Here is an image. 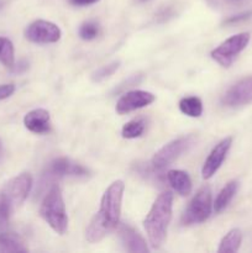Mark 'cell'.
<instances>
[{
	"instance_id": "obj_1",
	"label": "cell",
	"mask_w": 252,
	"mask_h": 253,
	"mask_svg": "<svg viewBox=\"0 0 252 253\" xmlns=\"http://www.w3.org/2000/svg\"><path fill=\"white\" fill-rule=\"evenodd\" d=\"M124 190L125 184L123 180H115L109 185L101 197L99 211L94 215L85 230L86 241L96 244L119 226Z\"/></svg>"
},
{
	"instance_id": "obj_2",
	"label": "cell",
	"mask_w": 252,
	"mask_h": 253,
	"mask_svg": "<svg viewBox=\"0 0 252 253\" xmlns=\"http://www.w3.org/2000/svg\"><path fill=\"white\" fill-rule=\"evenodd\" d=\"M172 209L173 194L170 192H165L158 195L147 216L143 220V227L153 249H160L165 242L168 226L172 219Z\"/></svg>"
},
{
	"instance_id": "obj_3",
	"label": "cell",
	"mask_w": 252,
	"mask_h": 253,
	"mask_svg": "<svg viewBox=\"0 0 252 253\" xmlns=\"http://www.w3.org/2000/svg\"><path fill=\"white\" fill-rule=\"evenodd\" d=\"M40 214L54 232L58 235L66 234L68 229V215H67L62 192L57 184L52 185L44 195Z\"/></svg>"
},
{
	"instance_id": "obj_4",
	"label": "cell",
	"mask_w": 252,
	"mask_h": 253,
	"mask_svg": "<svg viewBox=\"0 0 252 253\" xmlns=\"http://www.w3.org/2000/svg\"><path fill=\"white\" fill-rule=\"evenodd\" d=\"M195 142H197V137L194 135L182 136V137H178L168 142L153 155L152 160H151L153 170L161 172L167 168L175 160H178L183 153L190 150L195 145Z\"/></svg>"
},
{
	"instance_id": "obj_5",
	"label": "cell",
	"mask_w": 252,
	"mask_h": 253,
	"mask_svg": "<svg viewBox=\"0 0 252 253\" xmlns=\"http://www.w3.org/2000/svg\"><path fill=\"white\" fill-rule=\"evenodd\" d=\"M212 211L211 190L209 187L200 188L193 197L182 215V224L185 226L207 221Z\"/></svg>"
},
{
	"instance_id": "obj_6",
	"label": "cell",
	"mask_w": 252,
	"mask_h": 253,
	"mask_svg": "<svg viewBox=\"0 0 252 253\" xmlns=\"http://www.w3.org/2000/svg\"><path fill=\"white\" fill-rule=\"evenodd\" d=\"M250 39H251V36H250L249 32H241V34L234 35V36L225 40L216 48L212 49L210 56L221 67L229 68L234 63L235 59L237 58V56L246 48Z\"/></svg>"
},
{
	"instance_id": "obj_7",
	"label": "cell",
	"mask_w": 252,
	"mask_h": 253,
	"mask_svg": "<svg viewBox=\"0 0 252 253\" xmlns=\"http://www.w3.org/2000/svg\"><path fill=\"white\" fill-rule=\"evenodd\" d=\"M61 29L56 24L47 20H36L25 30V37L32 43H56L61 40Z\"/></svg>"
},
{
	"instance_id": "obj_8",
	"label": "cell",
	"mask_w": 252,
	"mask_h": 253,
	"mask_svg": "<svg viewBox=\"0 0 252 253\" xmlns=\"http://www.w3.org/2000/svg\"><path fill=\"white\" fill-rule=\"evenodd\" d=\"M32 188V177L30 173H21L12 178L6 185H5L4 193L5 197L10 202L11 207L19 208L20 205L24 204L25 200L29 197Z\"/></svg>"
},
{
	"instance_id": "obj_9",
	"label": "cell",
	"mask_w": 252,
	"mask_h": 253,
	"mask_svg": "<svg viewBox=\"0 0 252 253\" xmlns=\"http://www.w3.org/2000/svg\"><path fill=\"white\" fill-rule=\"evenodd\" d=\"M252 101V76L237 81L221 98V103L229 108H239Z\"/></svg>"
},
{
	"instance_id": "obj_10",
	"label": "cell",
	"mask_w": 252,
	"mask_h": 253,
	"mask_svg": "<svg viewBox=\"0 0 252 253\" xmlns=\"http://www.w3.org/2000/svg\"><path fill=\"white\" fill-rule=\"evenodd\" d=\"M88 169L83 167L79 163L73 162L72 160L66 157H59L52 161L46 168L47 179L51 178H64V177H73V178H84L88 175Z\"/></svg>"
},
{
	"instance_id": "obj_11",
	"label": "cell",
	"mask_w": 252,
	"mask_h": 253,
	"mask_svg": "<svg viewBox=\"0 0 252 253\" xmlns=\"http://www.w3.org/2000/svg\"><path fill=\"white\" fill-rule=\"evenodd\" d=\"M156 100V96L152 93L146 90H131L123 94L116 103V113L119 115L128 114L131 111L138 110L145 106H148Z\"/></svg>"
},
{
	"instance_id": "obj_12",
	"label": "cell",
	"mask_w": 252,
	"mask_h": 253,
	"mask_svg": "<svg viewBox=\"0 0 252 253\" xmlns=\"http://www.w3.org/2000/svg\"><path fill=\"white\" fill-rule=\"evenodd\" d=\"M231 145L232 137H225L217 145H215V147L212 148L211 152L209 153L208 158L205 160L204 165H203L202 174L204 179H210L220 169L227 153H229L230 148H231Z\"/></svg>"
},
{
	"instance_id": "obj_13",
	"label": "cell",
	"mask_w": 252,
	"mask_h": 253,
	"mask_svg": "<svg viewBox=\"0 0 252 253\" xmlns=\"http://www.w3.org/2000/svg\"><path fill=\"white\" fill-rule=\"evenodd\" d=\"M119 236L127 252L131 253H147L150 249L146 245L143 237L130 225L123 224L119 226Z\"/></svg>"
},
{
	"instance_id": "obj_14",
	"label": "cell",
	"mask_w": 252,
	"mask_h": 253,
	"mask_svg": "<svg viewBox=\"0 0 252 253\" xmlns=\"http://www.w3.org/2000/svg\"><path fill=\"white\" fill-rule=\"evenodd\" d=\"M24 125L31 132L44 135L51 131V116L44 109H35L25 115Z\"/></svg>"
},
{
	"instance_id": "obj_15",
	"label": "cell",
	"mask_w": 252,
	"mask_h": 253,
	"mask_svg": "<svg viewBox=\"0 0 252 253\" xmlns=\"http://www.w3.org/2000/svg\"><path fill=\"white\" fill-rule=\"evenodd\" d=\"M167 179L170 187L182 197H187L192 193V180L187 172L173 169L167 173Z\"/></svg>"
},
{
	"instance_id": "obj_16",
	"label": "cell",
	"mask_w": 252,
	"mask_h": 253,
	"mask_svg": "<svg viewBox=\"0 0 252 253\" xmlns=\"http://www.w3.org/2000/svg\"><path fill=\"white\" fill-rule=\"evenodd\" d=\"M27 247L25 246L24 241L19 235L14 232L5 231L0 229V252L2 253H16V252H27Z\"/></svg>"
},
{
	"instance_id": "obj_17",
	"label": "cell",
	"mask_w": 252,
	"mask_h": 253,
	"mask_svg": "<svg viewBox=\"0 0 252 253\" xmlns=\"http://www.w3.org/2000/svg\"><path fill=\"white\" fill-rule=\"evenodd\" d=\"M237 189H239V183L236 180H230L229 183L225 184V187L220 190V193L217 194L216 199L214 203V211L216 214L224 211L229 204L231 203V200L234 199V197L236 195Z\"/></svg>"
},
{
	"instance_id": "obj_18",
	"label": "cell",
	"mask_w": 252,
	"mask_h": 253,
	"mask_svg": "<svg viewBox=\"0 0 252 253\" xmlns=\"http://www.w3.org/2000/svg\"><path fill=\"white\" fill-rule=\"evenodd\" d=\"M180 10H182V4L178 0H169V1L163 2L156 10L155 21L157 24H165V22L170 21L179 15Z\"/></svg>"
},
{
	"instance_id": "obj_19",
	"label": "cell",
	"mask_w": 252,
	"mask_h": 253,
	"mask_svg": "<svg viewBox=\"0 0 252 253\" xmlns=\"http://www.w3.org/2000/svg\"><path fill=\"white\" fill-rule=\"evenodd\" d=\"M242 242V232L240 229H232L220 241L219 253H235L239 251Z\"/></svg>"
},
{
	"instance_id": "obj_20",
	"label": "cell",
	"mask_w": 252,
	"mask_h": 253,
	"mask_svg": "<svg viewBox=\"0 0 252 253\" xmlns=\"http://www.w3.org/2000/svg\"><path fill=\"white\" fill-rule=\"evenodd\" d=\"M179 110L189 118H199L203 114V103L197 96H187L179 101Z\"/></svg>"
},
{
	"instance_id": "obj_21",
	"label": "cell",
	"mask_w": 252,
	"mask_h": 253,
	"mask_svg": "<svg viewBox=\"0 0 252 253\" xmlns=\"http://www.w3.org/2000/svg\"><path fill=\"white\" fill-rule=\"evenodd\" d=\"M0 63L11 69L15 64L14 44L6 37H0Z\"/></svg>"
},
{
	"instance_id": "obj_22",
	"label": "cell",
	"mask_w": 252,
	"mask_h": 253,
	"mask_svg": "<svg viewBox=\"0 0 252 253\" xmlns=\"http://www.w3.org/2000/svg\"><path fill=\"white\" fill-rule=\"evenodd\" d=\"M146 130V123L143 119H133V120L128 121L123 126L121 130V135L124 138H137L142 136V133Z\"/></svg>"
},
{
	"instance_id": "obj_23",
	"label": "cell",
	"mask_w": 252,
	"mask_h": 253,
	"mask_svg": "<svg viewBox=\"0 0 252 253\" xmlns=\"http://www.w3.org/2000/svg\"><path fill=\"white\" fill-rule=\"evenodd\" d=\"M119 68H120V62L119 61H113L110 62V63L105 64V66H101L100 68H98L96 71H94L93 73H91V81H93L94 83H100V82L110 78Z\"/></svg>"
},
{
	"instance_id": "obj_24",
	"label": "cell",
	"mask_w": 252,
	"mask_h": 253,
	"mask_svg": "<svg viewBox=\"0 0 252 253\" xmlns=\"http://www.w3.org/2000/svg\"><path fill=\"white\" fill-rule=\"evenodd\" d=\"M100 34V26L96 21L94 20H89V21L83 22V24L79 26L78 35L82 40L84 41H91V40L96 39Z\"/></svg>"
},
{
	"instance_id": "obj_25",
	"label": "cell",
	"mask_w": 252,
	"mask_h": 253,
	"mask_svg": "<svg viewBox=\"0 0 252 253\" xmlns=\"http://www.w3.org/2000/svg\"><path fill=\"white\" fill-rule=\"evenodd\" d=\"M12 210H14V208L11 207L4 193H1L0 194V229H5V226L9 222V217Z\"/></svg>"
},
{
	"instance_id": "obj_26",
	"label": "cell",
	"mask_w": 252,
	"mask_h": 253,
	"mask_svg": "<svg viewBox=\"0 0 252 253\" xmlns=\"http://www.w3.org/2000/svg\"><path fill=\"white\" fill-rule=\"evenodd\" d=\"M15 93V84H0V100L10 98Z\"/></svg>"
},
{
	"instance_id": "obj_27",
	"label": "cell",
	"mask_w": 252,
	"mask_h": 253,
	"mask_svg": "<svg viewBox=\"0 0 252 253\" xmlns=\"http://www.w3.org/2000/svg\"><path fill=\"white\" fill-rule=\"evenodd\" d=\"M251 15H252L251 11L242 12V14L236 15V16L230 17V19H227L225 22H226V24H236V22H239V21H244V20H247L250 16H251Z\"/></svg>"
},
{
	"instance_id": "obj_28",
	"label": "cell",
	"mask_w": 252,
	"mask_h": 253,
	"mask_svg": "<svg viewBox=\"0 0 252 253\" xmlns=\"http://www.w3.org/2000/svg\"><path fill=\"white\" fill-rule=\"evenodd\" d=\"M27 68H29V63H27L26 61H20L17 64H14V67L11 68V71L19 74V73H22V72L26 71Z\"/></svg>"
},
{
	"instance_id": "obj_29",
	"label": "cell",
	"mask_w": 252,
	"mask_h": 253,
	"mask_svg": "<svg viewBox=\"0 0 252 253\" xmlns=\"http://www.w3.org/2000/svg\"><path fill=\"white\" fill-rule=\"evenodd\" d=\"M71 4L76 5V6H88V5H93L98 2L99 0H69Z\"/></svg>"
},
{
	"instance_id": "obj_30",
	"label": "cell",
	"mask_w": 252,
	"mask_h": 253,
	"mask_svg": "<svg viewBox=\"0 0 252 253\" xmlns=\"http://www.w3.org/2000/svg\"><path fill=\"white\" fill-rule=\"evenodd\" d=\"M2 155V143H1V140H0V157H1Z\"/></svg>"
},
{
	"instance_id": "obj_31",
	"label": "cell",
	"mask_w": 252,
	"mask_h": 253,
	"mask_svg": "<svg viewBox=\"0 0 252 253\" xmlns=\"http://www.w3.org/2000/svg\"><path fill=\"white\" fill-rule=\"evenodd\" d=\"M138 2H147V1H150V0H137Z\"/></svg>"
}]
</instances>
